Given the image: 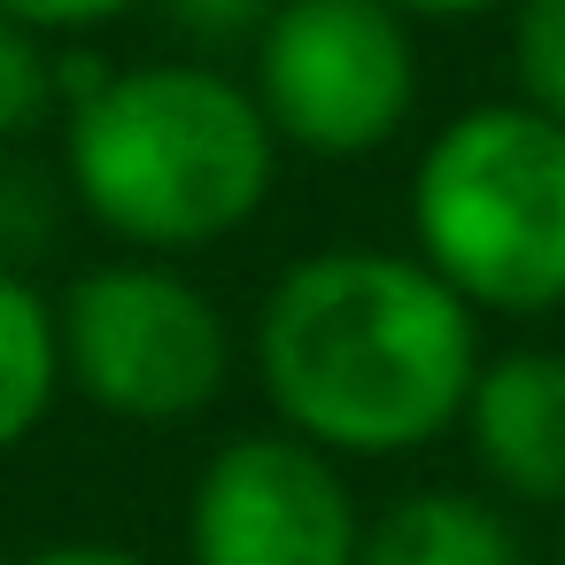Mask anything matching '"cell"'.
Instances as JSON below:
<instances>
[{
    "label": "cell",
    "mask_w": 565,
    "mask_h": 565,
    "mask_svg": "<svg viewBox=\"0 0 565 565\" xmlns=\"http://www.w3.org/2000/svg\"><path fill=\"white\" fill-rule=\"evenodd\" d=\"M17 565H148V557H132V550H109V542H47V550L17 557Z\"/></svg>",
    "instance_id": "9a60e30c"
},
{
    "label": "cell",
    "mask_w": 565,
    "mask_h": 565,
    "mask_svg": "<svg viewBox=\"0 0 565 565\" xmlns=\"http://www.w3.org/2000/svg\"><path fill=\"white\" fill-rule=\"evenodd\" d=\"M186 550L194 565H356L364 519L326 449L295 434H241L194 480Z\"/></svg>",
    "instance_id": "8992f818"
},
{
    "label": "cell",
    "mask_w": 565,
    "mask_h": 565,
    "mask_svg": "<svg viewBox=\"0 0 565 565\" xmlns=\"http://www.w3.org/2000/svg\"><path fill=\"white\" fill-rule=\"evenodd\" d=\"M171 24L194 32V40H241V32H264L287 0H163Z\"/></svg>",
    "instance_id": "4fadbf2b"
},
{
    "label": "cell",
    "mask_w": 565,
    "mask_h": 565,
    "mask_svg": "<svg viewBox=\"0 0 565 565\" xmlns=\"http://www.w3.org/2000/svg\"><path fill=\"white\" fill-rule=\"evenodd\" d=\"M557 565H565V534H557Z\"/></svg>",
    "instance_id": "e0dca14e"
},
{
    "label": "cell",
    "mask_w": 565,
    "mask_h": 565,
    "mask_svg": "<svg viewBox=\"0 0 565 565\" xmlns=\"http://www.w3.org/2000/svg\"><path fill=\"white\" fill-rule=\"evenodd\" d=\"M125 9H140V0H0V17L24 32H86V24H109Z\"/></svg>",
    "instance_id": "5bb4252c"
},
{
    "label": "cell",
    "mask_w": 565,
    "mask_h": 565,
    "mask_svg": "<svg viewBox=\"0 0 565 565\" xmlns=\"http://www.w3.org/2000/svg\"><path fill=\"white\" fill-rule=\"evenodd\" d=\"M63 372L86 403L132 426H179L217 403L233 372L225 318L163 264H102L55 310Z\"/></svg>",
    "instance_id": "277c9868"
},
{
    "label": "cell",
    "mask_w": 565,
    "mask_h": 565,
    "mask_svg": "<svg viewBox=\"0 0 565 565\" xmlns=\"http://www.w3.org/2000/svg\"><path fill=\"white\" fill-rule=\"evenodd\" d=\"M465 434L495 488H511L519 503H565V356L511 349L480 364Z\"/></svg>",
    "instance_id": "52a82bcc"
},
{
    "label": "cell",
    "mask_w": 565,
    "mask_h": 565,
    "mask_svg": "<svg viewBox=\"0 0 565 565\" xmlns=\"http://www.w3.org/2000/svg\"><path fill=\"white\" fill-rule=\"evenodd\" d=\"M511 71L534 117L565 125V0H519L511 17Z\"/></svg>",
    "instance_id": "30bf717a"
},
{
    "label": "cell",
    "mask_w": 565,
    "mask_h": 565,
    "mask_svg": "<svg viewBox=\"0 0 565 565\" xmlns=\"http://www.w3.org/2000/svg\"><path fill=\"white\" fill-rule=\"evenodd\" d=\"M55 109V55L40 47V32L0 17V140L32 132Z\"/></svg>",
    "instance_id": "8fae6325"
},
{
    "label": "cell",
    "mask_w": 565,
    "mask_h": 565,
    "mask_svg": "<svg viewBox=\"0 0 565 565\" xmlns=\"http://www.w3.org/2000/svg\"><path fill=\"white\" fill-rule=\"evenodd\" d=\"M356 565H526L511 519L457 488H418L364 526Z\"/></svg>",
    "instance_id": "ba28073f"
},
{
    "label": "cell",
    "mask_w": 565,
    "mask_h": 565,
    "mask_svg": "<svg viewBox=\"0 0 565 565\" xmlns=\"http://www.w3.org/2000/svg\"><path fill=\"white\" fill-rule=\"evenodd\" d=\"M271 148L279 132L248 86L202 63H148L71 109L63 156L94 225L148 256H186L264 210Z\"/></svg>",
    "instance_id": "7a4b0ae2"
},
{
    "label": "cell",
    "mask_w": 565,
    "mask_h": 565,
    "mask_svg": "<svg viewBox=\"0 0 565 565\" xmlns=\"http://www.w3.org/2000/svg\"><path fill=\"white\" fill-rule=\"evenodd\" d=\"M395 17H488V9H503V0H387Z\"/></svg>",
    "instance_id": "2e32d148"
},
{
    "label": "cell",
    "mask_w": 565,
    "mask_h": 565,
    "mask_svg": "<svg viewBox=\"0 0 565 565\" xmlns=\"http://www.w3.org/2000/svg\"><path fill=\"white\" fill-rule=\"evenodd\" d=\"M418 102V55L387 0H287L256 32V109L310 156H372Z\"/></svg>",
    "instance_id": "5b68a950"
},
{
    "label": "cell",
    "mask_w": 565,
    "mask_h": 565,
    "mask_svg": "<svg viewBox=\"0 0 565 565\" xmlns=\"http://www.w3.org/2000/svg\"><path fill=\"white\" fill-rule=\"evenodd\" d=\"M256 372L295 441L326 457H403L472 403V302L411 256L326 248L279 271L256 318Z\"/></svg>",
    "instance_id": "6da1fadb"
},
{
    "label": "cell",
    "mask_w": 565,
    "mask_h": 565,
    "mask_svg": "<svg viewBox=\"0 0 565 565\" xmlns=\"http://www.w3.org/2000/svg\"><path fill=\"white\" fill-rule=\"evenodd\" d=\"M411 225L426 271L480 310H557L565 302V125L526 102L465 109L434 132L411 179Z\"/></svg>",
    "instance_id": "3957f363"
},
{
    "label": "cell",
    "mask_w": 565,
    "mask_h": 565,
    "mask_svg": "<svg viewBox=\"0 0 565 565\" xmlns=\"http://www.w3.org/2000/svg\"><path fill=\"white\" fill-rule=\"evenodd\" d=\"M47 241H55V194L24 163H0V271H17V256Z\"/></svg>",
    "instance_id": "7c38bea8"
},
{
    "label": "cell",
    "mask_w": 565,
    "mask_h": 565,
    "mask_svg": "<svg viewBox=\"0 0 565 565\" xmlns=\"http://www.w3.org/2000/svg\"><path fill=\"white\" fill-rule=\"evenodd\" d=\"M63 387V341L24 271H0V449H17Z\"/></svg>",
    "instance_id": "9c48e42d"
}]
</instances>
